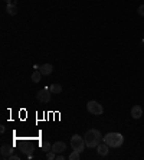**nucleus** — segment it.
Instances as JSON below:
<instances>
[{"label":"nucleus","mask_w":144,"mask_h":160,"mask_svg":"<svg viewBox=\"0 0 144 160\" xmlns=\"http://www.w3.org/2000/svg\"><path fill=\"white\" fill-rule=\"evenodd\" d=\"M108 152H110V146L107 143H99L98 146H97V153L99 156H107Z\"/></svg>","instance_id":"6e6552de"},{"label":"nucleus","mask_w":144,"mask_h":160,"mask_svg":"<svg viewBox=\"0 0 144 160\" xmlns=\"http://www.w3.org/2000/svg\"><path fill=\"white\" fill-rule=\"evenodd\" d=\"M40 80H42V72H40L39 69H36V71H33L32 72V81L33 82H40Z\"/></svg>","instance_id":"f8f14e48"},{"label":"nucleus","mask_w":144,"mask_h":160,"mask_svg":"<svg viewBox=\"0 0 144 160\" xmlns=\"http://www.w3.org/2000/svg\"><path fill=\"white\" fill-rule=\"evenodd\" d=\"M49 89H51V93H55V94L62 93V87H61L59 84H52V85L49 87Z\"/></svg>","instance_id":"ddd939ff"},{"label":"nucleus","mask_w":144,"mask_h":160,"mask_svg":"<svg viewBox=\"0 0 144 160\" xmlns=\"http://www.w3.org/2000/svg\"><path fill=\"white\" fill-rule=\"evenodd\" d=\"M64 159H65V156H64V154H62V153L56 154V160H64Z\"/></svg>","instance_id":"6ab92c4d"},{"label":"nucleus","mask_w":144,"mask_h":160,"mask_svg":"<svg viewBox=\"0 0 144 160\" xmlns=\"http://www.w3.org/2000/svg\"><path fill=\"white\" fill-rule=\"evenodd\" d=\"M65 150H66V143H64V141H55L52 144V152H55L56 154L64 153Z\"/></svg>","instance_id":"0eeeda50"},{"label":"nucleus","mask_w":144,"mask_h":160,"mask_svg":"<svg viewBox=\"0 0 144 160\" xmlns=\"http://www.w3.org/2000/svg\"><path fill=\"white\" fill-rule=\"evenodd\" d=\"M104 143H107L110 147L112 149H117V147H121L123 143H124V136L120 133H108L104 136Z\"/></svg>","instance_id":"f03ea898"},{"label":"nucleus","mask_w":144,"mask_h":160,"mask_svg":"<svg viewBox=\"0 0 144 160\" xmlns=\"http://www.w3.org/2000/svg\"><path fill=\"white\" fill-rule=\"evenodd\" d=\"M86 110L94 115H102V113H104V107L101 105L98 101H88Z\"/></svg>","instance_id":"20e7f679"},{"label":"nucleus","mask_w":144,"mask_h":160,"mask_svg":"<svg viewBox=\"0 0 144 160\" xmlns=\"http://www.w3.org/2000/svg\"><path fill=\"white\" fill-rule=\"evenodd\" d=\"M137 12H138V14H140V16H144V5H141V6H138Z\"/></svg>","instance_id":"f3484780"},{"label":"nucleus","mask_w":144,"mask_h":160,"mask_svg":"<svg viewBox=\"0 0 144 160\" xmlns=\"http://www.w3.org/2000/svg\"><path fill=\"white\" fill-rule=\"evenodd\" d=\"M6 12L10 16H14V14L17 13V6L14 5V3H7V7H6Z\"/></svg>","instance_id":"9b49d317"},{"label":"nucleus","mask_w":144,"mask_h":160,"mask_svg":"<svg viewBox=\"0 0 144 160\" xmlns=\"http://www.w3.org/2000/svg\"><path fill=\"white\" fill-rule=\"evenodd\" d=\"M46 159H48V160H55V159H56V153L52 152V150H51V152H48V153H46Z\"/></svg>","instance_id":"dca6fc26"},{"label":"nucleus","mask_w":144,"mask_h":160,"mask_svg":"<svg viewBox=\"0 0 144 160\" xmlns=\"http://www.w3.org/2000/svg\"><path fill=\"white\" fill-rule=\"evenodd\" d=\"M141 46H144V39H143V42H141Z\"/></svg>","instance_id":"412c9836"},{"label":"nucleus","mask_w":144,"mask_h":160,"mask_svg":"<svg viewBox=\"0 0 144 160\" xmlns=\"http://www.w3.org/2000/svg\"><path fill=\"white\" fill-rule=\"evenodd\" d=\"M141 115H143V108L140 105H134L131 108V117H133L134 120H138Z\"/></svg>","instance_id":"1a4fd4ad"},{"label":"nucleus","mask_w":144,"mask_h":160,"mask_svg":"<svg viewBox=\"0 0 144 160\" xmlns=\"http://www.w3.org/2000/svg\"><path fill=\"white\" fill-rule=\"evenodd\" d=\"M5 2H6V3H12V2H10V0H5Z\"/></svg>","instance_id":"aec40b11"},{"label":"nucleus","mask_w":144,"mask_h":160,"mask_svg":"<svg viewBox=\"0 0 144 160\" xmlns=\"http://www.w3.org/2000/svg\"><path fill=\"white\" fill-rule=\"evenodd\" d=\"M84 140H85V144L86 147H89V149H94V147H97L101 143L102 140V137H101V133H99L97 128H91V130H88L84 136Z\"/></svg>","instance_id":"f257e3e1"},{"label":"nucleus","mask_w":144,"mask_h":160,"mask_svg":"<svg viewBox=\"0 0 144 160\" xmlns=\"http://www.w3.org/2000/svg\"><path fill=\"white\" fill-rule=\"evenodd\" d=\"M71 147L72 150H77V152H84V149L86 147L85 144V140H84V137H81L78 134H74L71 137Z\"/></svg>","instance_id":"7ed1b4c3"},{"label":"nucleus","mask_w":144,"mask_h":160,"mask_svg":"<svg viewBox=\"0 0 144 160\" xmlns=\"http://www.w3.org/2000/svg\"><path fill=\"white\" fill-rule=\"evenodd\" d=\"M79 154H81L79 152L74 150V152H72V153L68 156V159H69V160H79Z\"/></svg>","instance_id":"2eb2a0df"},{"label":"nucleus","mask_w":144,"mask_h":160,"mask_svg":"<svg viewBox=\"0 0 144 160\" xmlns=\"http://www.w3.org/2000/svg\"><path fill=\"white\" fill-rule=\"evenodd\" d=\"M40 147H42L43 153H48V152H51V150H52V144H51V143H48V141L40 143Z\"/></svg>","instance_id":"4468645a"},{"label":"nucleus","mask_w":144,"mask_h":160,"mask_svg":"<svg viewBox=\"0 0 144 160\" xmlns=\"http://www.w3.org/2000/svg\"><path fill=\"white\" fill-rule=\"evenodd\" d=\"M51 95H52L51 89H49V88H43V89L38 91V94H36V98H38L40 102L46 104V102H49V101H51Z\"/></svg>","instance_id":"39448f33"},{"label":"nucleus","mask_w":144,"mask_h":160,"mask_svg":"<svg viewBox=\"0 0 144 160\" xmlns=\"http://www.w3.org/2000/svg\"><path fill=\"white\" fill-rule=\"evenodd\" d=\"M39 71L42 72V75H51L53 71V67L51 64H43V65L39 68Z\"/></svg>","instance_id":"9d476101"},{"label":"nucleus","mask_w":144,"mask_h":160,"mask_svg":"<svg viewBox=\"0 0 144 160\" xmlns=\"http://www.w3.org/2000/svg\"><path fill=\"white\" fill-rule=\"evenodd\" d=\"M10 154H13V146L3 144L2 149H0V156H2V159H9Z\"/></svg>","instance_id":"423d86ee"},{"label":"nucleus","mask_w":144,"mask_h":160,"mask_svg":"<svg viewBox=\"0 0 144 160\" xmlns=\"http://www.w3.org/2000/svg\"><path fill=\"white\" fill-rule=\"evenodd\" d=\"M20 157L19 156H16V154H10V156H9V160H19Z\"/></svg>","instance_id":"a211bd4d"}]
</instances>
